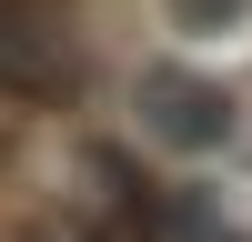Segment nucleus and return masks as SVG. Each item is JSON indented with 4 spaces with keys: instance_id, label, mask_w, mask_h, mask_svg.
Wrapping results in <instances>:
<instances>
[{
    "instance_id": "nucleus-1",
    "label": "nucleus",
    "mask_w": 252,
    "mask_h": 242,
    "mask_svg": "<svg viewBox=\"0 0 252 242\" xmlns=\"http://www.w3.org/2000/svg\"><path fill=\"white\" fill-rule=\"evenodd\" d=\"M131 101H141V131H152L161 151H182V161H202V151L232 141V91L202 81V71H182V60H152Z\"/></svg>"
},
{
    "instance_id": "nucleus-2",
    "label": "nucleus",
    "mask_w": 252,
    "mask_h": 242,
    "mask_svg": "<svg viewBox=\"0 0 252 242\" xmlns=\"http://www.w3.org/2000/svg\"><path fill=\"white\" fill-rule=\"evenodd\" d=\"M71 51H61V30H40V20L0 10V91H31V101H61L71 91Z\"/></svg>"
},
{
    "instance_id": "nucleus-3",
    "label": "nucleus",
    "mask_w": 252,
    "mask_h": 242,
    "mask_svg": "<svg viewBox=\"0 0 252 242\" xmlns=\"http://www.w3.org/2000/svg\"><path fill=\"white\" fill-rule=\"evenodd\" d=\"M141 242H242V232L212 212V202H192V192H161L152 212H141Z\"/></svg>"
},
{
    "instance_id": "nucleus-4",
    "label": "nucleus",
    "mask_w": 252,
    "mask_h": 242,
    "mask_svg": "<svg viewBox=\"0 0 252 242\" xmlns=\"http://www.w3.org/2000/svg\"><path fill=\"white\" fill-rule=\"evenodd\" d=\"M161 10H172V30H232L252 0H161Z\"/></svg>"
}]
</instances>
